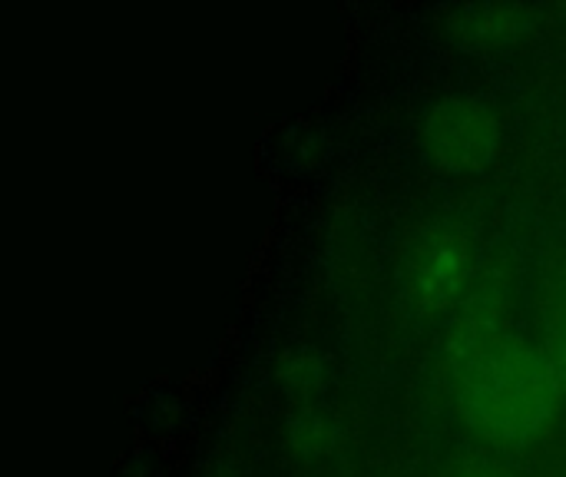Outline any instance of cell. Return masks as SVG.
<instances>
[{
	"label": "cell",
	"mask_w": 566,
	"mask_h": 477,
	"mask_svg": "<svg viewBox=\"0 0 566 477\" xmlns=\"http://www.w3.org/2000/svg\"><path fill=\"white\" fill-rule=\"evenodd\" d=\"M461 418L494 445H521L544 432L557 412L560 385L547 359L504 339L454 375Z\"/></svg>",
	"instance_id": "6da1fadb"
},
{
	"label": "cell",
	"mask_w": 566,
	"mask_h": 477,
	"mask_svg": "<svg viewBox=\"0 0 566 477\" xmlns=\"http://www.w3.org/2000/svg\"><path fill=\"white\" fill-rule=\"evenodd\" d=\"M421 136L431 159L454 173H481L501 149L497 116L471 96L441 100L428 113Z\"/></svg>",
	"instance_id": "7a4b0ae2"
},
{
	"label": "cell",
	"mask_w": 566,
	"mask_h": 477,
	"mask_svg": "<svg viewBox=\"0 0 566 477\" xmlns=\"http://www.w3.org/2000/svg\"><path fill=\"white\" fill-rule=\"evenodd\" d=\"M471 239L451 226H431L405 262V289L424 312L448 309L471 279Z\"/></svg>",
	"instance_id": "3957f363"
},
{
	"label": "cell",
	"mask_w": 566,
	"mask_h": 477,
	"mask_svg": "<svg viewBox=\"0 0 566 477\" xmlns=\"http://www.w3.org/2000/svg\"><path fill=\"white\" fill-rule=\"evenodd\" d=\"M521 27H524L521 10L517 7H501V3H494V7H471V10H461L454 17V33H461L474 46L501 43V40L514 37Z\"/></svg>",
	"instance_id": "277c9868"
},
{
	"label": "cell",
	"mask_w": 566,
	"mask_h": 477,
	"mask_svg": "<svg viewBox=\"0 0 566 477\" xmlns=\"http://www.w3.org/2000/svg\"><path fill=\"white\" fill-rule=\"evenodd\" d=\"M444 477H511V471L494 458H461Z\"/></svg>",
	"instance_id": "5b68a950"
},
{
	"label": "cell",
	"mask_w": 566,
	"mask_h": 477,
	"mask_svg": "<svg viewBox=\"0 0 566 477\" xmlns=\"http://www.w3.org/2000/svg\"><path fill=\"white\" fill-rule=\"evenodd\" d=\"M551 369H554V379H557L560 392H566V322L560 325L557 339H554V355H551Z\"/></svg>",
	"instance_id": "8992f818"
}]
</instances>
